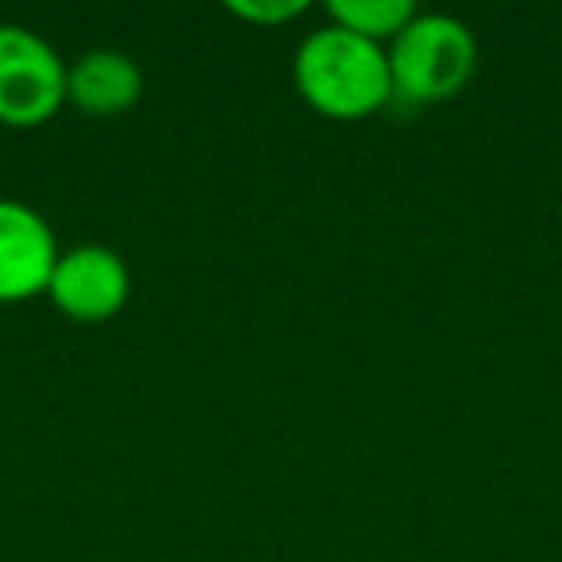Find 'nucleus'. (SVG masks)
Listing matches in <instances>:
<instances>
[{
  "mask_svg": "<svg viewBox=\"0 0 562 562\" xmlns=\"http://www.w3.org/2000/svg\"><path fill=\"white\" fill-rule=\"evenodd\" d=\"M293 81L308 109L331 120H362L393 97L390 55L344 27L328 24L305 35L293 55Z\"/></svg>",
  "mask_w": 562,
  "mask_h": 562,
  "instance_id": "nucleus-1",
  "label": "nucleus"
},
{
  "mask_svg": "<svg viewBox=\"0 0 562 562\" xmlns=\"http://www.w3.org/2000/svg\"><path fill=\"white\" fill-rule=\"evenodd\" d=\"M393 97L408 104H443L470 86L477 70V40L462 20L443 12H416V20L390 43Z\"/></svg>",
  "mask_w": 562,
  "mask_h": 562,
  "instance_id": "nucleus-2",
  "label": "nucleus"
},
{
  "mask_svg": "<svg viewBox=\"0 0 562 562\" xmlns=\"http://www.w3.org/2000/svg\"><path fill=\"white\" fill-rule=\"evenodd\" d=\"M66 104V63L43 35L0 24V124L40 127Z\"/></svg>",
  "mask_w": 562,
  "mask_h": 562,
  "instance_id": "nucleus-3",
  "label": "nucleus"
},
{
  "mask_svg": "<svg viewBox=\"0 0 562 562\" xmlns=\"http://www.w3.org/2000/svg\"><path fill=\"white\" fill-rule=\"evenodd\" d=\"M47 297L70 321L104 324L132 297V270H127V262L112 247L78 243V247L58 255Z\"/></svg>",
  "mask_w": 562,
  "mask_h": 562,
  "instance_id": "nucleus-4",
  "label": "nucleus"
},
{
  "mask_svg": "<svg viewBox=\"0 0 562 562\" xmlns=\"http://www.w3.org/2000/svg\"><path fill=\"white\" fill-rule=\"evenodd\" d=\"M50 224L24 201L0 196V301H27L47 293L58 262Z\"/></svg>",
  "mask_w": 562,
  "mask_h": 562,
  "instance_id": "nucleus-5",
  "label": "nucleus"
},
{
  "mask_svg": "<svg viewBox=\"0 0 562 562\" xmlns=\"http://www.w3.org/2000/svg\"><path fill=\"white\" fill-rule=\"evenodd\" d=\"M143 97V70L124 50H86L66 66V101L86 116H120Z\"/></svg>",
  "mask_w": 562,
  "mask_h": 562,
  "instance_id": "nucleus-6",
  "label": "nucleus"
},
{
  "mask_svg": "<svg viewBox=\"0 0 562 562\" xmlns=\"http://www.w3.org/2000/svg\"><path fill=\"white\" fill-rule=\"evenodd\" d=\"M328 16L344 32L385 47L416 20V4L413 0H331Z\"/></svg>",
  "mask_w": 562,
  "mask_h": 562,
  "instance_id": "nucleus-7",
  "label": "nucleus"
},
{
  "mask_svg": "<svg viewBox=\"0 0 562 562\" xmlns=\"http://www.w3.org/2000/svg\"><path fill=\"white\" fill-rule=\"evenodd\" d=\"M308 4L305 0H232L227 12L255 27H278V24H290L305 12Z\"/></svg>",
  "mask_w": 562,
  "mask_h": 562,
  "instance_id": "nucleus-8",
  "label": "nucleus"
}]
</instances>
